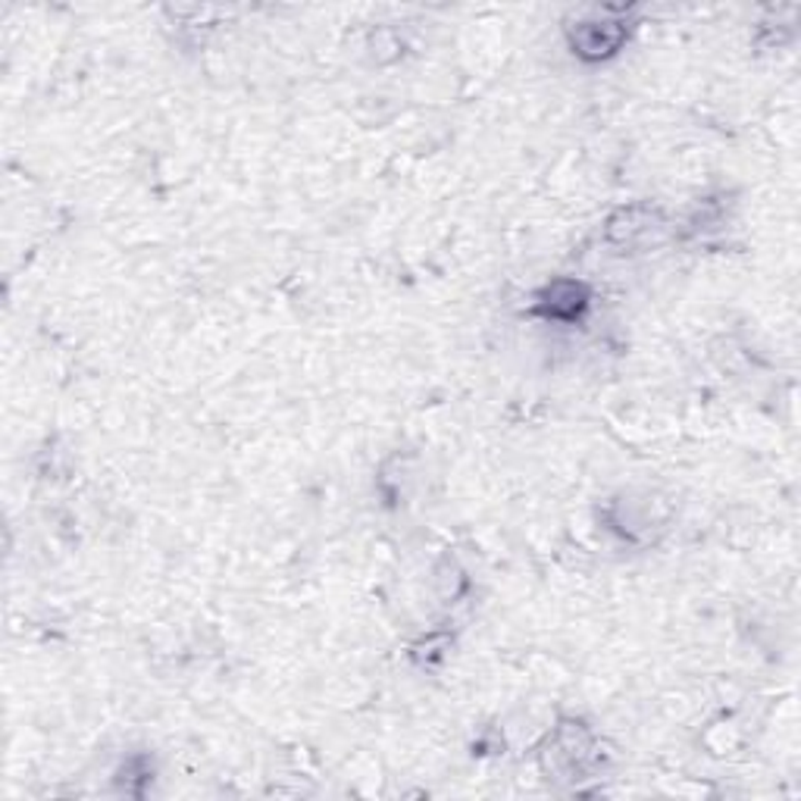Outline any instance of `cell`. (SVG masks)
I'll return each instance as SVG.
<instances>
[{
  "label": "cell",
  "instance_id": "1",
  "mask_svg": "<svg viewBox=\"0 0 801 801\" xmlns=\"http://www.w3.org/2000/svg\"><path fill=\"white\" fill-rule=\"evenodd\" d=\"M595 761H598L595 736L577 720L560 724L542 752V767L555 779H583L595 767Z\"/></svg>",
  "mask_w": 801,
  "mask_h": 801
},
{
  "label": "cell",
  "instance_id": "2",
  "mask_svg": "<svg viewBox=\"0 0 801 801\" xmlns=\"http://www.w3.org/2000/svg\"><path fill=\"white\" fill-rule=\"evenodd\" d=\"M660 232V214L648 210V207H630V210H620L617 217L607 222V239L617 242L620 247H635L639 242H655V235Z\"/></svg>",
  "mask_w": 801,
  "mask_h": 801
},
{
  "label": "cell",
  "instance_id": "3",
  "mask_svg": "<svg viewBox=\"0 0 801 801\" xmlns=\"http://www.w3.org/2000/svg\"><path fill=\"white\" fill-rule=\"evenodd\" d=\"M620 41H623V28L607 23L580 25V28H577V38H573L577 50L585 53V57H605L610 50L620 48Z\"/></svg>",
  "mask_w": 801,
  "mask_h": 801
},
{
  "label": "cell",
  "instance_id": "4",
  "mask_svg": "<svg viewBox=\"0 0 801 801\" xmlns=\"http://www.w3.org/2000/svg\"><path fill=\"white\" fill-rule=\"evenodd\" d=\"M548 314L551 316H573L585 307V292L573 282H558L551 292H548Z\"/></svg>",
  "mask_w": 801,
  "mask_h": 801
}]
</instances>
